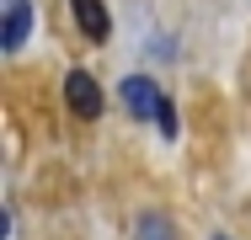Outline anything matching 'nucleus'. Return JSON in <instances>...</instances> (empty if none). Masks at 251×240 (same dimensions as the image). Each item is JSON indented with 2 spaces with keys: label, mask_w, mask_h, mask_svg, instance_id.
Segmentation results:
<instances>
[{
  "label": "nucleus",
  "mask_w": 251,
  "mask_h": 240,
  "mask_svg": "<svg viewBox=\"0 0 251 240\" xmlns=\"http://www.w3.org/2000/svg\"><path fill=\"white\" fill-rule=\"evenodd\" d=\"M64 101H70V112L75 118H101V86H97V75L91 70H70L64 75Z\"/></svg>",
  "instance_id": "obj_1"
},
{
  "label": "nucleus",
  "mask_w": 251,
  "mask_h": 240,
  "mask_svg": "<svg viewBox=\"0 0 251 240\" xmlns=\"http://www.w3.org/2000/svg\"><path fill=\"white\" fill-rule=\"evenodd\" d=\"M139 235H145V240H176V230H171L166 219H155V214H145V224H139Z\"/></svg>",
  "instance_id": "obj_5"
},
{
  "label": "nucleus",
  "mask_w": 251,
  "mask_h": 240,
  "mask_svg": "<svg viewBox=\"0 0 251 240\" xmlns=\"http://www.w3.org/2000/svg\"><path fill=\"white\" fill-rule=\"evenodd\" d=\"M214 240H225V235H214Z\"/></svg>",
  "instance_id": "obj_7"
},
{
  "label": "nucleus",
  "mask_w": 251,
  "mask_h": 240,
  "mask_svg": "<svg viewBox=\"0 0 251 240\" xmlns=\"http://www.w3.org/2000/svg\"><path fill=\"white\" fill-rule=\"evenodd\" d=\"M27 27H32V5L27 0H5V48L11 53L27 43Z\"/></svg>",
  "instance_id": "obj_4"
},
{
  "label": "nucleus",
  "mask_w": 251,
  "mask_h": 240,
  "mask_svg": "<svg viewBox=\"0 0 251 240\" xmlns=\"http://www.w3.org/2000/svg\"><path fill=\"white\" fill-rule=\"evenodd\" d=\"M155 128H160L166 139H176V107H171V101L160 107V118H155Z\"/></svg>",
  "instance_id": "obj_6"
},
{
  "label": "nucleus",
  "mask_w": 251,
  "mask_h": 240,
  "mask_svg": "<svg viewBox=\"0 0 251 240\" xmlns=\"http://www.w3.org/2000/svg\"><path fill=\"white\" fill-rule=\"evenodd\" d=\"M70 16H75V27H80L91 43H107V38H112V16H107L101 0H70Z\"/></svg>",
  "instance_id": "obj_3"
},
{
  "label": "nucleus",
  "mask_w": 251,
  "mask_h": 240,
  "mask_svg": "<svg viewBox=\"0 0 251 240\" xmlns=\"http://www.w3.org/2000/svg\"><path fill=\"white\" fill-rule=\"evenodd\" d=\"M123 107H128L134 118H160L166 96L155 91V80H145V75H128V80H123Z\"/></svg>",
  "instance_id": "obj_2"
}]
</instances>
